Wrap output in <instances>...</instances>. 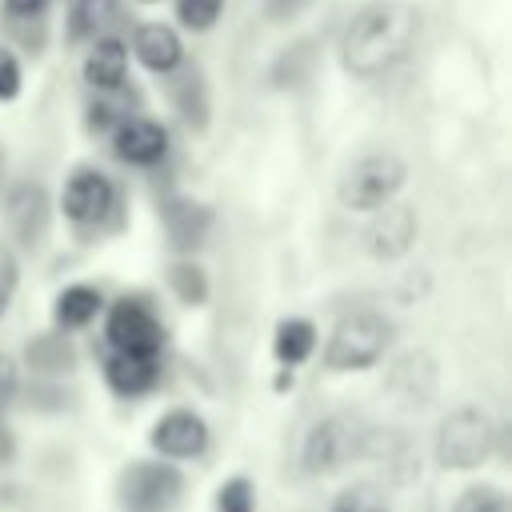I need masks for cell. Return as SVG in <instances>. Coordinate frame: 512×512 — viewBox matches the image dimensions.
<instances>
[{
  "mask_svg": "<svg viewBox=\"0 0 512 512\" xmlns=\"http://www.w3.org/2000/svg\"><path fill=\"white\" fill-rule=\"evenodd\" d=\"M164 228H168V240L180 248V252H192L204 244L208 228H212V212L196 200H172L164 208Z\"/></svg>",
  "mask_w": 512,
  "mask_h": 512,
  "instance_id": "e0dca14e",
  "label": "cell"
},
{
  "mask_svg": "<svg viewBox=\"0 0 512 512\" xmlns=\"http://www.w3.org/2000/svg\"><path fill=\"white\" fill-rule=\"evenodd\" d=\"M424 12L408 0H368L340 36V64L356 80H380L404 64L420 40Z\"/></svg>",
  "mask_w": 512,
  "mask_h": 512,
  "instance_id": "6da1fadb",
  "label": "cell"
},
{
  "mask_svg": "<svg viewBox=\"0 0 512 512\" xmlns=\"http://www.w3.org/2000/svg\"><path fill=\"white\" fill-rule=\"evenodd\" d=\"M392 332H396L392 320L372 308L340 316L324 344V368L328 372H364V368L380 364L392 344Z\"/></svg>",
  "mask_w": 512,
  "mask_h": 512,
  "instance_id": "7a4b0ae2",
  "label": "cell"
},
{
  "mask_svg": "<svg viewBox=\"0 0 512 512\" xmlns=\"http://www.w3.org/2000/svg\"><path fill=\"white\" fill-rule=\"evenodd\" d=\"M48 4H52V0H4V8H8L12 16H20V20H32V16H40Z\"/></svg>",
  "mask_w": 512,
  "mask_h": 512,
  "instance_id": "4dcf8cb0",
  "label": "cell"
},
{
  "mask_svg": "<svg viewBox=\"0 0 512 512\" xmlns=\"http://www.w3.org/2000/svg\"><path fill=\"white\" fill-rule=\"evenodd\" d=\"M312 348H316V328H312L308 320L288 316V320H280V324H276L272 352H276V360H280V364L296 368V364H304V360L312 356Z\"/></svg>",
  "mask_w": 512,
  "mask_h": 512,
  "instance_id": "d6986e66",
  "label": "cell"
},
{
  "mask_svg": "<svg viewBox=\"0 0 512 512\" xmlns=\"http://www.w3.org/2000/svg\"><path fill=\"white\" fill-rule=\"evenodd\" d=\"M20 84H24L20 60L8 48H0V100H16L20 96Z\"/></svg>",
  "mask_w": 512,
  "mask_h": 512,
  "instance_id": "83f0119b",
  "label": "cell"
},
{
  "mask_svg": "<svg viewBox=\"0 0 512 512\" xmlns=\"http://www.w3.org/2000/svg\"><path fill=\"white\" fill-rule=\"evenodd\" d=\"M112 200H116V188H112V180L100 168H76L68 176L64 192H60V208H64V216L72 224H96V220H104L108 208H112Z\"/></svg>",
  "mask_w": 512,
  "mask_h": 512,
  "instance_id": "8fae6325",
  "label": "cell"
},
{
  "mask_svg": "<svg viewBox=\"0 0 512 512\" xmlns=\"http://www.w3.org/2000/svg\"><path fill=\"white\" fill-rule=\"evenodd\" d=\"M104 336L116 352H152V356L160 352V340H164L160 320L152 316V308L140 304V300H128V296L108 308Z\"/></svg>",
  "mask_w": 512,
  "mask_h": 512,
  "instance_id": "ba28073f",
  "label": "cell"
},
{
  "mask_svg": "<svg viewBox=\"0 0 512 512\" xmlns=\"http://www.w3.org/2000/svg\"><path fill=\"white\" fill-rule=\"evenodd\" d=\"M104 380L116 396H144L160 380V364L152 352H116L104 364Z\"/></svg>",
  "mask_w": 512,
  "mask_h": 512,
  "instance_id": "9a60e30c",
  "label": "cell"
},
{
  "mask_svg": "<svg viewBox=\"0 0 512 512\" xmlns=\"http://www.w3.org/2000/svg\"><path fill=\"white\" fill-rule=\"evenodd\" d=\"M16 388H20L16 360H12L8 352H0V420H4V412L12 408V400H16Z\"/></svg>",
  "mask_w": 512,
  "mask_h": 512,
  "instance_id": "f1b7e54d",
  "label": "cell"
},
{
  "mask_svg": "<svg viewBox=\"0 0 512 512\" xmlns=\"http://www.w3.org/2000/svg\"><path fill=\"white\" fill-rule=\"evenodd\" d=\"M24 356H28V368H36V372H68L72 368V344L56 332L32 336Z\"/></svg>",
  "mask_w": 512,
  "mask_h": 512,
  "instance_id": "44dd1931",
  "label": "cell"
},
{
  "mask_svg": "<svg viewBox=\"0 0 512 512\" xmlns=\"http://www.w3.org/2000/svg\"><path fill=\"white\" fill-rule=\"evenodd\" d=\"M16 284H20L16 252H12L8 244H0V316H4V308L12 304V296H16Z\"/></svg>",
  "mask_w": 512,
  "mask_h": 512,
  "instance_id": "4316f807",
  "label": "cell"
},
{
  "mask_svg": "<svg viewBox=\"0 0 512 512\" xmlns=\"http://www.w3.org/2000/svg\"><path fill=\"white\" fill-rule=\"evenodd\" d=\"M112 152H116L124 164L148 168V164L164 160V152H168V132H164V124H156V120H148V116L116 120Z\"/></svg>",
  "mask_w": 512,
  "mask_h": 512,
  "instance_id": "7c38bea8",
  "label": "cell"
},
{
  "mask_svg": "<svg viewBox=\"0 0 512 512\" xmlns=\"http://www.w3.org/2000/svg\"><path fill=\"white\" fill-rule=\"evenodd\" d=\"M436 464L440 468H456V472H468V468H480L492 448H496V424L488 420L484 408L476 404H456L440 428H436Z\"/></svg>",
  "mask_w": 512,
  "mask_h": 512,
  "instance_id": "277c9868",
  "label": "cell"
},
{
  "mask_svg": "<svg viewBox=\"0 0 512 512\" xmlns=\"http://www.w3.org/2000/svg\"><path fill=\"white\" fill-rule=\"evenodd\" d=\"M124 76H128V44L116 36H96L84 56V80L96 92H112L124 84Z\"/></svg>",
  "mask_w": 512,
  "mask_h": 512,
  "instance_id": "2e32d148",
  "label": "cell"
},
{
  "mask_svg": "<svg viewBox=\"0 0 512 512\" xmlns=\"http://www.w3.org/2000/svg\"><path fill=\"white\" fill-rule=\"evenodd\" d=\"M4 172H8V156H4V148H0V180H4Z\"/></svg>",
  "mask_w": 512,
  "mask_h": 512,
  "instance_id": "836d02e7",
  "label": "cell"
},
{
  "mask_svg": "<svg viewBox=\"0 0 512 512\" xmlns=\"http://www.w3.org/2000/svg\"><path fill=\"white\" fill-rule=\"evenodd\" d=\"M148 444H152L164 460H192V456H200L204 444H208V424H204V416L192 412V408H172V412H164V416L152 424Z\"/></svg>",
  "mask_w": 512,
  "mask_h": 512,
  "instance_id": "30bf717a",
  "label": "cell"
},
{
  "mask_svg": "<svg viewBox=\"0 0 512 512\" xmlns=\"http://www.w3.org/2000/svg\"><path fill=\"white\" fill-rule=\"evenodd\" d=\"M308 4H312V0H264V16H268L272 24H284V20L300 16Z\"/></svg>",
  "mask_w": 512,
  "mask_h": 512,
  "instance_id": "f546056e",
  "label": "cell"
},
{
  "mask_svg": "<svg viewBox=\"0 0 512 512\" xmlns=\"http://www.w3.org/2000/svg\"><path fill=\"white\" fill-rule=\"evenodd\" d=\"M168 288L176 292L180 304L200 308V304L208 300V272H204L196 260H176V264L168 268Z\"/></svg>",
  "mask_w": 512,
  "mask_h": 512,
  "instance_id": "603a6c76",
  "label": "cell"
},
{
  "mask_svg": "<svg viewBox=\"0 0 512 512\" xmlns=\"http://www.w3.org/2000/svg\"><path fill=\"white\" fill-rule=\"evenodd\" d=\"M368 424L356 416V412H332L324 420H316L304 436V448H300V464L308 476H328V472H340L344 464H352L356 456H364V444H368Z\"/></svg>",
  "mask_w": 512,
  "mask_h": 512,
  "instance_id": "5b68a950",
  "label": "cell"
},
{
  "mask_svg": "<svg viewBox=\"0 0 512 512\" xmlns=\"http://www.w3.org/2000/svg\"><path fill=\"white\" fill-rule=\"evenodd\" d=\"M180 492V468L160 460H132L116 480V500L124 512H172L180 504Z\"/></svg>",
  "mask_w": 512,
  "mask_h": 512,
  "instance_id": "8992f818",
  "label": "cell"
},
{
  "mask_svg": "<svg viewBox=\"0 0 512 512\" xmlns=\"http://www.w3.org/2000/svg\"><path fill=\"white\" fill-rule=\"evenodd\" d=\"M120 0H76L72 4V40H96L116 20Z\"/></svg>",
  "mask_w": 512,
  "mask_h": 512,
  "instance_id": "7402d4cb",
  "label": "cell"
},
{
  "mask_svg": "<svg viewBox=\"0 0 512 512\" xmlns=\"http://www.w3.org/2000/svg\"><path fill=\"white\" fill-rule=\"evenodd\" d=\"M368 216H372V220H368V228H364V252H368L372 260L392 264V260H400V256L412 252V244H416V236H420V216H416L412 204L388 200L384 208H376V212H368Z\"/></svg>",
  "mask_w": 512,
  "mask_h": 512,
  "instance_id": "52a82bcc",
  "label": "cell"
},
{
  "mask_svg": "<svg viewBox=\"0 0 512 512\" xmlns=\"http://www.w3.org/2000/svg\"><path fill=\"white\" fill-rule=\"evenodd\" d=\"M132 52H136V60H140L148 72H156V76H168V72H176V68L184 64L180 32H176L172 24H160V20L136 28V36H132Z\"/></svg>",
  "mask_w": 512,
  "mask_h": 512,
  "instance_id": "4fadbf2b",
  "label": "cell"
},
{
  "mask_svg": "<svg viewBox=\"0 0 512 512\" xmlns=\"http://www.w3.org/2000/svg\"><path fill=\"white\" fill-rule=\"evenodd\" d=\"M216 512H256V492L248 476H232L216 488Z\"/></svg>",
  "mask_w": 512,
  "mask_h": 512,
  "instance_id": "d4e9b609",
  "label": "cell"
},
{
  "mask_svg": "<svg viewBox=\"0 0 512 512\" xmlns=\"http://www.w3.org/2000/svg\"><path fill=\"white\" fill-rule=\"evenodd\" d=\"M332 512H364V496H360V492H344Z\"/></svg>",
  "mask_w": 512,
  "mask_h": 512,
  "instance_id": "1f68e13d",
  "label": "cell"
},
{
  "mask_svg": "<svg viewBox=\"0 0 512 512\" xmlns=\"http://www.w3.org/2000/svg\"><path fill=\"white\" fill-rule=\"evenodd\" d=\"M364 512H384V508H364Z\"/></svg>",
  "mask_w": 512,
  "mask_h": 512,
  "instance_id": "d590c367",
  "label": "cell"
},
{
  "mask_svg": "<svg viewBox=\"0 0 512 512\" xmlns=\"http://www.w3.org/2000/svg\"><path fill=\"white\" fill-rule=\"evenodd\" d=\"M4 460H12V432L4 428V420H0V464Z\"/></svg>",
  "mask_w": 512,
  "mask_h": 512,
  "instance_id": "d6a6232c",
  "label": "cell"
},
{
  "mask_svg": "<svg viewBox=\"0 0 512 512\" xmlns=\"http://www.w3.org/2000/svg\"><path fill=\"white\" fill-rule=\"evenodd\" d=\"M8 224L24 248H40L48 236V196L40 184H20L8 196Z\"/></svg>",
  "mask_w": 512,
  "mask_h": 512,
  "instance_id": "5bb4252c",
  "label": "cell"
},
{
  "mask_svg": "<svg viewBox=\"0 0 512 512\" xmlns=\"http://www.w3.org/2000/svg\"><path fill=\"white\" fill-rule=\"evenodd\" d=\"M172 104L176 112L184 116L188 128H204L208 124V88H204V76L200 68H188L172 80Z\"/></svg>",
  "mask_w": 512,
  "mask_h": 512,
  "instance_id": "ffe728a7",
  "label": "cell"
},
{
  "mask_svg": "<svg viewBox=\"0 0 512 512\" xmlns=\"http://www.w3.org/2000/svg\"><path fill=\"white\" fill-rule=\"evenodd\" d=\"M408 184V164L404 156H396L392 148H380V152H364L356 156L340 184H336V200L340 208L348 212H376L384 208L388 200H396V192Z\"/></svg>",
  "mask_w": 512,
  "mask_h": 512,
  "instance_id": "3957f363",
  "label": "cell"
},
{
  "mask_svg": "<svg viewBox=\"0 0 512 512\" xmlns=\"http://www.w3.org/2000/svg\"><path fill=\"white\" fill-rule=\"evenodd\" d=\"M384 388L400 400V404H412V408H424L432 404L436 388H440V364L432 352L424 348H412V352H400L388 372H384Z\"/></svg>",
  "mask_w": 512,
  "mask_h": 512,
  "instance_id": "9c48e42d",
  "label": "cell"
},
{
  "mask_svg": "<svg viewBox=\"0 0 512 512\" xmlns=\"http://www.w3.org/2000/svg\"><path fill=\"white\" fill-rule=\"evenodd\" d=\"M224 12V0H176V20L192 32H208Z\"/></svg>",
  "mask_w": 512,
  "mask_h": 512,
  "instance_id": "484cf974",
  "label": "cell"
},
{
  "mask_svg": "<svg viewBox=\"0 0 512 512\" xmlns=\"http://www.w3.org/2000/svg\"><path fill=\"white\" fill-rule=\"evenodd\" d=\"M100 308H104V296H100L92 284H68V288L56 296L52 316H56L60 328H84V324L96 320Z\"/></svg>",
  "mask_w": 512,
  "mask_h": 512,
  "instance_id": "ac0fdd59",
  "label": "cell"
},
{
  "mask_svg": "<svg viewBox=\"0 0 512 512\" xmlns=\"http://www.w3.org/2000/svg\"><path fill=\"white\" fill-rule=\"evenodd\" d=\"M452 512H508V496L496 484H472L456 496Z\"/></svg>",
  "mask_w": 512,
  "mask_h": 512,
  "instance_id": "cb8c5ba5",
  "label": "cell"
},
{
  "mask_svg": "<svg viewBox=\"0 0 512 512\" xmlns=\"http://www.w3.org/2000/svg\"><path fill=\"white\" fill-rule=\"evenodd\" d=\"M140 4H160V0H140Z\"/></svg>",
  "mask_w": 512,
  "mask_h": 512,
  "instance_id": "e575fe53",
  "label": "cell"
}]
</instances>
